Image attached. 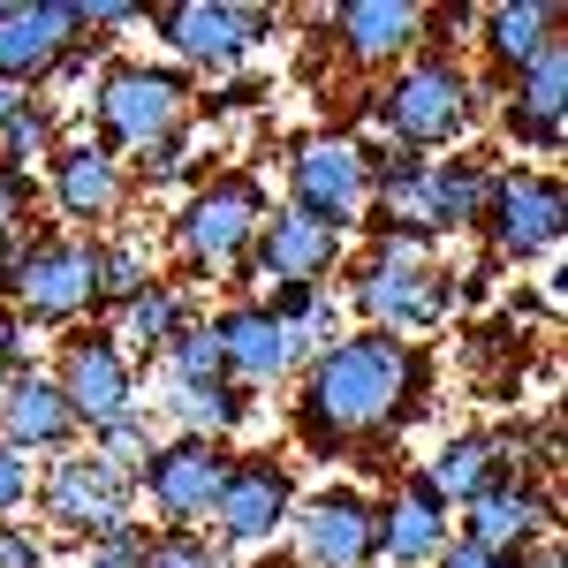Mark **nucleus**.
I'll return each instance as SVG.
<instances>
[{"instance_id":"9","label":"nucleus","mask_w":568,"mask_h":568,"mask_svg":"<svg viewBox=\"0 0 568 568\" xmlns=\"http://www.w3.org/2000/svg\"><path fill=\"white\" fill-rule=\"evenodd\" d=\"M31 500H39L45 538L91 546L99 530H114V524H130V516H136V478H130V470H114L106 455H91V447H69V455H53V463L39 470Z\"/></svg>"},{"instance_id":"12","label":"nucleus","mask_w":568,"mask_h":568,"mask_svg":"<svg viewBox=\"0 0 568 568\" xmlns=\"http://www.w3.org/2000/svg\"><path fill=\"white\" fill-rule=\"evenodd\" d=\"M296 470L281 455H235L227 463V485L213 500V546L220 554H265L288 538V516H296Z\"/></svg>"},{"instance_id":"20","label":"nucleus","mask_w":568,"mask_h":568,"mask_svg":"<svg viewBox=\"0 0 568 568\" xmlns=\"http://www.w3.org/2000/svg\"><path fill=\"white\" fill-rule=\"evenodd\" d=\"M84 39L77 0H0V84L45 91L53 61Z\"/></svg>"},{"instance_id":"7","label":"nucleus","mask_w":568,"mask_h":568,"mask_svg":"<svg viewBox=\"0 0 568 568\" xmlns=\"http://www.w3.org/2000/svg\"><path fill=\"white\" fill-rule=\"evenodd\" d=\"M53 387H61L69 417H77L84 439H91L99 425H114V417L144 409V364L122 349L114 326L84 318V326H69V334L53 342Z\"/></svg>"},{"instance_id":"40","label":"nucleus","mask_w":568,"mask_h":568,"mask_svg":"<svg viewBox=\"0 0 568 568\" xmlns=\"http://www.w3.org/2000/svg\"><path fill=\"white\" fill-rule=\"evenodd\" d=\"M31 485H39V470H31L23 455H8V447H0V524H16V516L31 508Z\"/></svg>"},{"instance_id":"1","label":"nucleus","mask_w":568,"mask_h":568,"mask_svg":"<svg viewBox=\"0 0 568 568\" xmlns=\"http://www.w3.org/2000/svg\"><path fill=\"white\" fill-rule=\"evenodd\" d=\"M425 409H433V349L372 334V326L304 356V372H296V439L318 463L349 455L372 433L417 425Z\"/></svg>"},{"instance_id":"36","label":"nucleus","mask_w":568,"mask_h":568,"mask_svg":"<svg viewBox=\"0 0 568 568\" xmlns=\"http://www.w3.org/2000/svg\"><path fill=\"white\" fill-rule=\"evenodd\" d=\"M39 349L45 334L23 318V311H0V379H16V372H39Z\"/></svg>"},{"instance_id":"19","label":"nucleus","mask_w":568,"mask_h":568,"mask_svg":"<svg viewBox=\"0 0 568 568\" xmlns=\"http://www.w3.org/2000/svg\"><path fill=\"white\" fill-rule=\"evenodd\" d=\"M311 16L326 23V39L349 69H402L409 53H425L417 0H342V8H311Z\"/></svg>"},{"instance_id":"8","label":"nucleus","mask_w":568,"mask_h":568,"mask_svg":"<svg viewBox=\"0 0 568 568\" xmlns=\"http://www.w3.org/2000/svg\"><path fill=\"white\" fill-rule=\"evenodd\" d=\"M273 8H243V0H175L152 8V31L168 45V69H197V77H243L251 53L273 39Z\"/></svg>"},{"instance_id":"31","label":"nucleus","mask_w":568,"mask_h":568,"mask_svg":"<svg viewBox=\"0 0 568 568\" xmlns=\"http://www.w3.org/2000/svg\"><path fill=\"white\" fill-rule=\"evenodd\" d=\"M91 455H106V463H114V470H144V455H152V447H160V417H152V409H130V417H114V425H99V433L84 439Z\"/></svg>"},{"instance_id":"18","label":"nucleus","mask_w":568,"mask_h":568,"mask_svg":"<svg viewBox=\"0 0 568 568\" xmlns=\"http://www.w3.org/2000/svg\"><path fill=\"white\" fill-rule=\"evenodd\" d=\"M213 342L227 356V379L235 387H288L296 372H304V342L265 311V296H227L213 311Z\"/></svg>"},{"instance_id":"17","label":"nucleus","mask_w":568,"mask_h":568,"mask_svg":"<svg viewBox=\"0 0 568 568\" xmlns=\"http://www.w3.org/2000/svg\"><path fill=\"white\" fill-rule=\"evenodd\" d=\"M485 197H493V160L485 152H439L425 160V182L409 190V205L387 220L417 243H439V235H470L485 220Z\"/></svg>"},{"instance_id":"32","label":"nucleus","mask_w":568,"mask_h":568,"mask_svg":"<svg viewBox=\"0 0 568 568\" xmlns=\"http://www.w3.org/2000/svg\"><path fill=\"white\" fill-rule=\"evenodd\" d=\"M106 61H114V53H106L99 39H77L69 53H61V61H53L45 91H61V99H69L61 114H84V99H91V84H99V69H106ZM45 91H39V99H45Z\"/></svg>"},{"instance_id":"29","label":"nucleus","mask_w":568,"mask_h":568,"mask_svg":"<svg viewBox=\"0 0 568 568\" xmlns=\"http://www.w3.org/2000/svg\"><path fill=\"white\" fill-rule=\"evenodd\" d=\"M144 281H160V258L144 235H99V326L130 304Z\"/></svg>"},{"instance_id":"3","label":"nucleus","mask_w":568,"mask_h":568,"mask_svg":"<svg viewBox=\"0 0 568 568\" xmlns=\"http://www.w3.org/2000/svg\"><path fill=\"white\" fill-rule=\"evenodd\" d=\"M478 77L455 61V53H409L402 69L379 77V91L364 99V130L379 144H402V152H455L463 136L478 130Z\"/></svg>"},{"instance_id":"23","label":"nucleus","mask_w":568,"mask_h":568,"mask_svg":"<svg viewBox=\"0 0 568 568\" xmlns=\"http://www.w3.org/2000/svg\"><path fill=\"white\" fill-rule=\"evenodd\" d=\"M500 136L524 144V152H546V160L568 144V39H554L500 91Z\"/></svg>"},{"instance_id":"6","label":"nucleus","mask_w":568,"mask_h":568,"mask_svg":"<svg viewBox=\"0 0 568 568\" xmlns=\"http://www.w3.org/2000/svg\"><path fill=\"white\" fill-rule=\"evenodd\" d=\"M281 182H288V213L318 220L334 235H349L372 213V182H364V136L356 130H296L281 144Z\"/></svg>"},{"instance_id":"22","label":"nucleus","mask_w":568,"mask_h":568,"mask_svg":"<svg viewBox=\"0 0 568 568\" xmlns=\"http://www.w3.org/2000/svg\"><path fill=\"white\" fill-rule=\"evenodd\" d=\"M0 447L23 455V463H53V455L84 447V425L69 417V402H61V387H53L45 364L0 379Z\"/></svg>"},{"instance_id":"25","label":"nucleus","mask_w":568,"mask_h":568,"mask_svg":"<svg viewBox=\"0 0 568 568\" xmlns=\"http://www.w3.org/2000/svg\"><path fill=\"white\" fill-rule=\"evenodd\" d=\"M470 31H478L485 77H493V84H516L546 45L568 39V8L561 0H493V8H478Z\"/></svg>"},{"instance_id":"16","label":"nucleus","mask_w":568,"mask_h":568,"mask_svg":"<svg viewBox=\"0 0 568 568\" xmlns=\"http://www.w3.org/2000/svg\"><path fill=\"white\" fill-rule=\"evenodd\" d=\"M463 516V530L455 538H470L478 554H493L500 568H530V554L554 538V524H561V500H554V478H508L493 485V493H478L470 508H455Z\"/></svg>"},{"instance_id":"30","label":"nucleus","mask_w":568,"mask_h":568,"mask_svg":"<svg viewBox=\"0 0 568 568\" xmlns=\"http://www.w3.org/2000/svg\"><path fill=\"white\" fill-rule=\"evenodd\" d=\"M152 372L168 379V387H227V356L213 342V318H190L168 349L152 356Z\"/></svg>"},{"instance_id":"5","label":"nucleus","mask_w":568,"mask_h":568,"mask_svg":"<svg viewBox=\"0 0 568 568\" xmlns=\"http://www.w3.org/2000/svg\"><path fill=\"white\" fill-rule=\"evenodd\" d=\"M190 114H197V91H190L182 69H168V61H106L84 99V136H99L114 160L122 152L144 160L152 144L190 130Z\"/></svg>"},{"instance_id":"38","label":"nucleus","mask_w":568,"mask_h":568,"mask_svg":"<svg viewBox=\"0 0 568 568\" xmlns=\"http://www.w3.org/2000/svg\"><path fill=\"white\" fill-rule=\"evenodd\" d=\"M53 561V538H45L39 524H0V568H45Z\"/></svg>"},{"instance_id":"35","label":"nucleus","mask_w":568,"mask_h":568,"mask_svg":"<svg viewBox=\"0 0 568 568\" xmlns=\"http://www.w3.org/2000/svg\"><path fill=\"white\" fill-rule=\"evenodd\" d=\"M39 243H45V227H39V220H31V227H8V235H0V311L16 304V288H23L31 258H39Z\"/></svg>"},{"instance_id":"4","label":"nucleus","mask_w":568,"mask_h":568,"mask_svg":"<svg viewBox=\"0 0 568 568\" xmlns=\"http://www.w3.org/2000/svg\"><path fill=\"white\" fill-rule=\"evenodd\" d=\"M265 213H273V197H265V182L251 168H220L205 175L190 197L175 205V258H182V288H205V281H235L243 258H251V243H258Z\"/></svg>"},{"instance_id":"33","label":"nucleus","mask_w":568,"mask_h":568,"mask_svg":"<svg viewBox=\"0 0 568 568\" xmlns=\"http://www.w3.org/2000/svg\"><path fill=\"white\" fill-rule=\"evenodd\" d=\"M144 568H243V561H235V554H220L205 530H152Z\"/></svg>"},{"instance_id":"26","label":"nucleus","mask_w":568,"mask_h":568,"mask_svg":"<svg viewBox=\"0 0 568 568\" xmlns=\"http://www.w3.org/2000/svg\"><path fill=\"white\" fill-rule=\"evenodd\" d=\"M190 318H205V311H197V288H182L175 273H160V281H144V288H136V296L114 311L106 326L122 334V349H130L136 364H152V356L168 349Z\"/></svg>"},{"instance_id":"21","label":"nucleus","mask_w":568,"mask_h":568,"mask_svg":"<svg viewBox=\"0 0 568 568\" xmlns=\"http://www.w3.org/2000/svg\"><path fill=\"white\" fill-rule=\"evenodd\" d=\"M455 538V508L425 470H402L379 493V568H433Z\"/></svg>"},{"instance_id":"43","label":"nucleus","mask_w":568,"mask_h":568,"mask_svg":"<svg viewBox=\"0 0 568 568\" xmlns=\"http://www.w3.org/2000/svg\"><path fill=\"white\" fill-rule=\"evenodd\" d=\"M433 568H500V561H493V554H478L470 538H447V554H439Z\"/></svg>"},{"instance_id":"14","label":"nucleus","mask_w":568,"mask_h":568,"mask_svg":"<svg viewBox=\"0 0 568 568\" xmlns=\"http://www.w3.org/2000/svg\"><path fill=\"white\" fill-rule=\"evenodd\" d=\"M39 190L45 205L69 220V227H84V235H99V227H114V220L130 213V160H114L99 136L69 130L61 144H53V160L39 168Z\"/></svg>"},{"instance_id":"13","label":"nucleus","mask_w":568,"mask_h":568,"mask_svg":"<svg viewBox=\"0 0 568 568\" xmlns=\"http://www.w3.org/2000/svg\"><path fill=\"white\" fill-rule=\"evenodd\" d=\"M296 568H379V500L364 485H318L288 516Z\"/></svg>"},{"instance_id":"10","label":"nucleus","mask_w":568,"mask_h":568,"mask_svg":"<svg viewBox=\"0 0 568 568\" xmlns=\"http://www.w3.org/2000/svg\"><path fill=\"white\" fill-rule=\"evenodd\" d=\"M485 243L500 265H538L568 243V190L546 168H493V197H485Z\"/></svg>"},{"instance_id":"2","label":"nucleus","mask_w":568,"mask_h":568,"mask_svg":"<svg viewBox=\"0 0 568 568\" xmlns=\"http://www.w3.org/2000/svg\"><path fill=\"white\" fill-rule=\"evenodd\" d=\"M334 296H349V311L372 326V334H394V342H417V334H433L447 311L463 304V281L433 265V243H417V235H402V227H379V235H364V251L342 265V288Z\"/></svg>"},{"instance_id":"11","label":"nucleus","mask_w":568,"mask_h":568,"mask_svg":"<svg viewBox=\"0 0 568 568\" xmlns=\"http://www.w3.org/2000/svg\"><path fill=\"white\" fill-rule=\"evenodd\" d=\"M227 463H235L227 439H197V433L160 439V447L144 455V470H136V508H152L168 530L213 524V500H220V485H227Z\"/></svg>"},{"instance_id":"41","label":"nucleus","mask_w":568,"mask_h":568,"mask_svg":"<svg viewBox=\"0 0 568 568\" xmlns=\"http://www.w3.org/2000/svg\"><path fill=\"white\" fill-rule=\"evenodd\" d=\"M258 99H265L258 77H220V91H213V106H220V114H243V106H258Z\"/></svg>"},{"instance_id":"27","label":"nucleus","mask_w":568,"mask_h":568,"mask_svg":"<svg viewBox=\"0 0 568 568\" xmlns=\"http://www.w3.org/2000/svg\"><path fill=\"white\" fill-rule=\"evenodd\" d=\"M152 417H168L175 433H197V439H235L258 417V394L235 387V379H227V387H168V379H160Z\"/></svg>"},{"instance_id":"15","label":"nucleus","mask_w":568,"mask_h":568,"mask_svg":"<svg viewBox=\"0 0 568 568\" xmlns=\"http://www.w3.org/2000/svg\"><path fill=\"white\" fill-rule=\"evenodd\" d=\"M8 311H23L39 334H69V326L99 318V235H53L45 227L39 258H31Z\"/></svg>"},{"instance_id":"34","label":"nucleus","mask_w":568,"mask_h":568,"mask_svg":"<svg viewBox=\"0 0 568 568\" xmlns=\"http://www.w3.org/2000/svg\"><path fill=\"white\" fill-rule=\"evenodd\" d=\"M77 554H84V568H144V554H152V530L130 516V524L99 530V538H91V546H77Z\"/></svg>"},{"instance_id":"42","label":"nucleus","mask_w":568,"mask_h":568,"mask_svg":"<svg viewBox=\"0 0 568 568\" xmlns=\"http://www.w3.org/2000/svg\"><path fill=\"white\" fill-rule=\"evenodd\" d=\"M31 99H39V91H16V84H0V144H8V130H16L23 114H31Z\"/></svg>"},{"instance_id":"44","label":"nucleus","mask_w":568,"mask_h":568,"mask_svg":"<svg viewBox=\"0 0 568 568\" xmlns=\"http://www.w3.org/2000/svg\"><path fill=\"white\" fill-rule=\"evenodd\" d=\"M251 568H296V554H281V546H265V554H258Z\"/></svg>"},{"instance_id":"37","label":"nucleus","mask_w":568,"mask_h":568,"mask_svg":"<svg viewBox=\"0 0 568 568\" xmlns=\"http://www.w3.org/2000/svg\"><path fill=\"white\" fill-rule=\"evenodd\" d=\"M77 16H84V39H122L136 23H152V8L136 0H77Z\"/></svg>"},{"instance_id":"39","label":"nucleus","mask_w":568,"mask_h":568,"mask_svg":"<svg viewBox=\"0 0 568 568\" xmlns=\"http://www.w3.org/2000/svg\"><path fill=\"white\" fill-rule=\"evenodd\" d=\"M31 220H39V175L0 168V235H8V227H31Z\"/></svg>"},{"instance_id":"28","label":"nucleus","mask_w":568,"mask_h":568,"mask_svg":"<svg viewBox=\"0 0 568 568\" xmlns=\"http://www.w3.org/2000/svg\"><path fill=\"white\" fill-rule=\"evenodd\" d=\"M265 311L304 342V356H318V349H334L349 326H342V296L326 288V281H288V288H265Z\"/></svg>"},{"instance_id":"24","label":"nucleus","mask_w":568,"mask_h":568,"mask_svg":"<svg viewBox=\"0 0 568 568\" xmlns=\"http://www.w3.org/2000/svg\"><path fill=\"white\" fill-rule=\"evenodd\" d=\"M342 243H349V235H334V227H318V220L288 213V205H273L235 281H265V288H288V281H334Z\"/></svg>"}]
</instances>
